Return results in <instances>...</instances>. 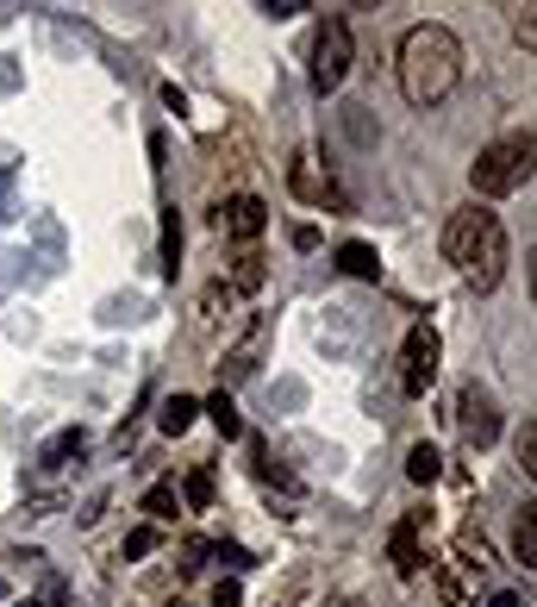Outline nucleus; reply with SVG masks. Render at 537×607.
Masks as SVG:
<instances>
[{
  "mask_svg": "<svg viewBox=\"0 0 537 607\" xmlns=\"http://www.w3.org/2000/svg\"><path fill=\"white\" fill-rule=\"evenodd\" d=\"M81 451H88V432H81V426H63L57 438H44L39 464H44V470H63V464H69V457H81Z\"/></svg>",
  "mask_w": 537,
  "mask_h": 607,
  "instance_id": "11",
  "label": "nucleus"
},
{
  "mask_svg": "<svg viewBox=\"0 0 537 607\" xmlns=\"http://www.w3.org/2000/svg\"><path fill=\"white\" fill-rule=\"evenodd\" d=\"M457 420H462V432H469V445H494L500 438V408H494V394L481 389V382H469V389L457 394Z\"/></svg>",
  "mask_w": 537,
  "mask_h": 607,
  "instance_id": "6",
  "label": "nucleus"
},
{
  "mask_svg": "<svg viewBox=\"0 0 537 607\" xmlns=\"http://www.w3.org/2000/svg\"><path fill=\"white\" fill-rule=\"evenodd\" d=\"M212 495H219L212 470H188V483H182V501H188L194 513H207V508H212Z\"/></svg>",
  "mask_w": 537,
  "mask_h": 607,
  "instance_id": "16",
  "label": "nucleus"
},
{
  "mask_svg": "<svg viewBox=\"0 0 537 607\" xmlns=\"http://www.w3.org/2000/svg\"><path fill=\"white\" fill-rule=\"evenodd\" d=\"M194 420H200V401H194V394H169V401H163V413H156V426L169 432V438H182Z\"/></svg>",
  "mask_w": 537,
  "mask_h": 607,
  "instance_id": "12",
  "label": "nucleus"
},
{
  "mask_svg": "<svg viewBox=\"0 0 537 607\" xmlns=\"http://www.w3.org/2000/svg\"><path fill=\"white\" fill-rule=\"evenodd\" d=\"M219 226H226L231 238H263V226H268V207L256 195H238V200H226V207H219Z\"/></svg>",
  "mask_w": 537,
  "mask_h": 607,
  "instance_id": "8",
  "label": "nucleus"
},
{
  "mask_svg": "<svg viewBox=\"0 0 537 607\" xmlns=\"http://www.w3.org/2000/svg\"><path fill=\"white\" fill-rule=\"evenodd\" d=\"M156 545H163V527H132V532H125V545H119V557L138 564V557H151Z\"/></svg>",
  "mask_w": 537,
  "mask_h": 607,
  "instance_id": "18",
  "label": "nucleus"
},
{
  "mask_svg": "<svg viewBox=\"0 0 537 607\" xmlns=\"http://www.w3.org/2000/svg\"><path fill=\"white\" fill-rule=\"evenodd\" d=\"M200 413H207L212 426H219V438H244V420H238V408H231V394L219 389L212 401H200Z\"/></svg>",
  "mask_w": 537,
  "mask_h": 607,
  "instance_id": "14",
  "label": "nucleus"
},
{
  "mask_svg": "<svg viewBox=\"0 0 537 607\" xmlns=\"http://www.w3.org/2000/svg\"><path fill=\"white\" fill-rule=\"evenodd\" d=\"M443 257L462 270V282L469 289H500V275H506V263H513V245H506V226H500L494 207H462V214H450V226H443Z\"/></svg>",
  "mask_w": 537,
  "mask_h": 607,
  "instance_id": "2",
  "label": "nucleus"
},
{
  "mask_svg": "<svg viewBox=\"0 0 537 607\" xmlns=\"http://www.w3.org/2000/svg\"><path fill=\"white\" fill-rule=\"evenodd\" d=\"M182 557H188V564H182V570H188V576H194V570H200V564H207V557H212V539H188V545H182Z\"/></svg>",
  "mask_w": 537,
  "mask_h": 607,
  "instance_id": "24",
  "label": "nucleus"
},
{
  "mask_svg": "<svg viewBox=\"0 0 537 607\" xmlns=\"http://www.w3.org/2000/svg\"><path fill=\"white\" fill-rule=\"evenodd\" d=\"M263 338H268V319H250V333L238 338V351L226 357V382H244V376L256 370V351H263Z\"/></svg>",
  "mask_w": 537,
  "mask_h": 607,
  "instance_id": "9",
  "label": "nucleus"
},
{
  "mask_svg": "<svg viewBox=\"0 0 537 607\" xmlns=\"http://www.w3.org/2000/svg\"><path fill=\"white\" fill-rule=\"evenodd\" d=\"M487 607H525V601H518L513 588H494V595H487Z\"/></svg>",
  "mask_w": 537,
  "mask_h": 607,
  "instance_id": "28",
  "label": "nucleus"
},
{
  "mask_svg": "<svg viewBox=\"0 0 537 607\" xmlns=\"http://www.w3.org/2000/svg\"><path fill=\"white\" fill-rule=\"evenodd\" d=\"M338 270L357 275V282H375V275H382V257H375V245H363V238H344V245H338Z\"/></svg>",
  "mask_w": 537,
  "mask_h": 607,
  "instance_id": "10",
  "label": "nucleus"
},
{
  "mask_svg": "<svg viewBox=\"0 0 537 607\" xmlns=\"http://www.w3.org/2000/svg\"><path fill=\"white\" fill-rule=\"evenodd\" d=\"M531 158H537L531 126H525V132L494 138V144L475 158V170H469L475 195H481V200H500V195H513V188H525V182H531Z\"/></svg>",
  "mask_w": 537,
  "mask_h": 607,
  "instance_id": "3",
  "label": "nucleus"
},
{
  "mask_svg": "<svg viewBox=\"0 0 537 607\" xmlns=\"http://www.w3.org/2000/svg\"><path fill=\"white\" fill-rule=\"evenodd\" d=\"M212 557H219L226 570H256V557H250L244 545H231V539H212Z\"/></svg>",
  "mask_w": 537,
  "mask_h": 607,
  "instance_id": "20",
  "label": "nucleus"
},
{
  "mask_svg": "<svg viewBox=\"0 0 537 607\" xmlns=\"http://www.w3.org/2000/svg\"><path fill=\"white\" fill-rule=\"evenodd\" d=\"M294 251H319V226H294Z\"/></svg>",
  "mask_w": 537,
  "mask_h": 607,
  "instance_id": "27",
  "label": "nucleus"
},
{
  "mask_svg": "<svg viewBox=\"0 0 537 607\" xmlns=\"http://www.w3.org/2000/svg\"><path fill=\"white\" fill-rule=\"evenodd\" d=\"M175 607H182V601H175Z\"/></svg>",
  "mask_w": 537,
  "mask_h": 607,
  "instance_id": "31",
  "label": "nucleus"
},
{
  "mask_svg": "<svg viewBox=\"0 0 537 607\" xmlns=\"http://www.w3.org/2000/svg\"><path fill=\"white\" fill-rule=\"evenodd\" d=\"M438 357H443L438 333H431V326H413L406 345H401V389L406 394H431V382H438Z\"/></svg>",
  "mask_w": 537,
  "mask_h": 607,
  "instance_id": "5",
  "label": "nucleus"
},
{
  "mask_svg": "<svg viewBox=\"0 0 537 607\" xmlns=\"http://www.w3.org/2000/svg\"><path fill=\"white\" fill-rule=\"evenodd\" d=\"M263 13H268V20H294V13H307V7H300V0H268Z\"/></svg>",
  "mask_w": 537,
  "mask_h": 607,
  "instance_id": "26",
  "label": "nucleus"
},
{
  "mask_svg": "<svg viewBox=\"0 0 537 607\" xmlns=\"http://www.w3.org/2000/svg\"><path fill=\"white\" fill-rule=\"evenodd\" d=\"M419 527H425V513H406L401 527L387 532V557H394V576H406V583H413V576H419V570H425Z\"/></svg>",
  "mask_w": 537,
  "mask_h": 607,
  "instance_id": "7",
  "label": "nucleus"
},
{
  "mask_svg": "<svg viewBox=\"0 0 537 607\" xmlns=\"http://www.w3.org/2000/svg\"><path fill=\"white\" fill-rule=\"evenodd\" d=\"M212 607H244V588H238V583H219V588H212Z\"/></svg>",
  "mask_w": 537,
  "mask_h": 607,
  "instance_id": "25",
  "label": "nucleus"
},
{
  "mask_svg": "<svg viewBox=\"0 0 537 607\" xmlns=\"http://www.w3.org/2000/svg\"><path fill=\"white\" fill-rule=\"evenodd\" d=\"M13 607H39V601H13Z\"/></svg>",
  "mask_w": 537,
  "mask_h": 607,
  "instance_id": "29",
  "label": "nucleus"
},
{
  "mask_svg": "<svg viewBox=\"0 0 537 607\" xmlns=\"http://www.w3.org/2000/svg\"><path fill=\"white\" fill-rule=\"evenodd\" d=\"M513 545H518V564L531 570V564H537V527H531V513L518 520V539H513Z\"/></svg>",
  "mask_w": 537,
  "mask_h": 607,
  "instance_id": "22",
  "label": "nucleus"
},
{
  "mask_svg": "<svg viewBox=\"0 0 537 607\" xmlns=\"http://www.w3.org/2000/svg\"><path fill=\"white\" fill-rule=\"evenodd\" d=\"M0 601H7V588H0Z\"/></svg>",
  "mask_w": 537,
  "mask_h": 607,
  "instance_id": "30",
  "label": "nucleus"
},
{
  "mask_svg": "<svg viewBox=\"0 0 537 607\" xmlns=\"http://www.w3.org/2000/svg\"><path fill=\"white\" fill-rule=\"evenodd\" d=\"M144 513L163 527V520H175V513H182V495H175L169 483H156V489H144Z\"/></svg>",
  "mask_w": 537,
  "mask_h": 607,
  "instance_id": "17",
  "label": "nucleus"
},
{
  "mask_svg": "<svg viewBox=\"0 0 537 607\" xmlns=\"http://www.w3.org/2000/svg\"><path fill=\"white\" fill-rule=\"evenodd\" d=\"M518 464H525V476H537V426L525 420V432H518Z\"/></svg>",
  "mask_w": 537,
  "mask_h": 607,
  "instance_id": "23",
  "label": "nucleus"
},
{
  "mask_svg": "<svg viewBox=\"0 0 537 607\" xmlns=\"http://www.w3.org/2000/svg\"><path fill=\"white\" fill-rule=\"evenodd\" d=\"M457 557H462V570H469V576H487V570H494V551H487V539H481L475 527L457 532Z\"/></svg>",
  "mask_w": 537,
  "mask_h": 607,
  "instance_id": "13",
  "label": "nucleus"
},
{
  "mask_svg": "<svg viewBox=\"0 0 537 607\" xmlns=\"http://www.w3.org/2000/svg\"><path fill=\"white\" fill-rule=\"evenodd\" d=\"M238 289H263V257H256V251H244V257H238Z\"/></svg>",
  "mask_w": 537,
  "mask_h": 607,
  "instance_id": "21",
  "label": "nucleus"
},
{
  "mask_svg": "<svg viewBox=\"0 0 537 607\" xmlns=\"http://www.w3.org/2000/svg\"><path fill=\"white\" fill-rule=\"evenodd\" d=\"M462 82V44L450 25H413L401 39V95L413 107H438V100L457 95Z\"/></svg>",
  "mask_w": 537,
  "mask_h": 607,
  "instance_id": "1",
  "label": "nucleus"
},
{
  "mask_svg": "<svg viewBox=\"0 0 537 607\" xmlns=\"http://www.w3.org/2000/svg\"><path fill=\"white\" fill-rule=\"evenodd\" d=\"M175 263H182V219H175V207H163V270L175 275Z\"/></svg>",
  "mask_w": 537,
  "mask_h": 607,
  "instance_id": "19",
  "label": "nucleus"
},
{
  "mask_svg": "<svg viewBox=\"0 0 537 607\" xmlns=\"http://www.w3.org/2000/svg\"><path fill=\"white\" fill-rule=\"evenodd\" d=\"M406 476H413L419 489H425V483H438V476H443V457H438V445H413V451H406Z\"/></svg>",
  "mask_w": 537,
  "mask_h": 607,
  "instance_id": "15",
  "label": "nucleus"
},
{
  "mask_svg": "<svg viewBox=\"0 0 537 607\" xmlns=\"http://www.w3.org/2000/svg\"><path fill=\"white\" fill-rule=\"evenodd\" d=\"M350 57H357V44H350V25L338 20V13H331V20L319 25V39H313V88H319V95L344 88Z\"/></svg>",
  "mask_w": 537,
  "mask_h": 607,
  "instance_id": "4",
  "label": "nucleus"
}]
</instances>
